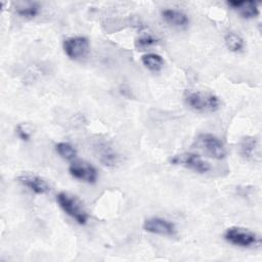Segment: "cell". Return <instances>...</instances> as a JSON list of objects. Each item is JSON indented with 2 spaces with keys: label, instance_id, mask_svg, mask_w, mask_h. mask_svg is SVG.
Masks as SVG:
<instances>
[{
  "label": "cell",
  "instance_id": "cell-1",
  "mask_svg": "<svg viewBox=\"0 0 262 262\" xmlns=\"http://www.w3.org/2000/svg\"><path fill=\"white\" fill-rule=\"evenodd\" d=\"M185 103L198 113H214L220 108L221 102L218 96L210 92L188 90L184 94Z\"/></svg>",
  "mask_w": 262,
  "mask_h": 262
},
{
  "label": "cell",
  "instance_id": "cell-2",
  "mask_svg": "<svg viewBox=\"0 0 262 262\" xmlns=\"http://www.w3.org/2000/svg\"><path fill=\"white\" fill-rule=\"evenodd\" d=\"M56 202L60 209L67 215L72 217L78 224L84 225L87 223L88 214L75 195H72L64 191H60L56 195Z\"/></svg>",
  "mask_w": 262,
  "mask_h": 262
},
{
  "label": "cell",
  "instance_id": "cell-3",
  "mask_svg": "<svg viewBox=\"0 0 262 262\" xmlns=\"http://www.w3.org/2000/svg\"><path fill=\"white\" fill-rule=\"evenodd\" d=\"M223 237L227 243L241 248H252L260 244V238L255 232L239 226L228 227Z\"/></svg>",
  "mask_w": 262,
  "mask_h": 262
},
{
  "label": "cell",
  "instance_id": "cell-4",
  "mask_svg": "<svg viewBox=\"0 0 262 262\" xmlns=\"http://www.w3.org/2000/svg\"><path fill=\"white\" fill-rule=\"evenodd\" d=\"M194 145L213 159L222 160L226 157V148L223 142L211 133H200L195 138Z\"/></svg>",
  "mask_w": 262,
  "mask_h": 262
},
{
  "label": "cell",
  "instance_id": "cell-5",
  "mask_svg": "<svg viewBox=\"0 0 262 262\" xmlns=\"http://www.w3.org/2000/svg\"><path fill=\"white\" fill-rule=\"evenodd\" d=\"M169 162L172 165H179L200 174L207 173L211 169V166L207 161L193 152H181L174 155L169 159Z\"/></svg>",
  "mask_w": 262,
  "mask_h": 262
},
{
  "label": "cell",
  "instance_id": "cell-6",
  "mask_svg": "<svg viewBox=\"0 0 262 262\" xmlns=\"http://www.w3.org/2000/svg\"><path fill=\"white\" fill-rule=\"evenodd\" d=\"M62 48L66 55L71 59H81L90 50L89 40L84 36H73L63 40Z\"/></svg>",
  "mask_w": 262,
  "mask_h": 262
},
{
  "label": "cell",
  "instance_id": "cell-7",
  "mask_svg": "<svg viewBox=\"0 0 262 262\" xmlns=\"http://www.w3.org/2000/svg\"><path fill=\"white\" fill-rule=\"evenodd\" d=\"M70 174L83 182L95 183L98 178L96 168L84 160H74L69 167Z\"/></svg>",
  "mask_w": 262,
  "mask_h": 262
},
{
  "label": "cell",
  "instance_id": "cell-8",
  "mask_svg": "<svg viewBox=\"0 0 262 262\" xmlns=\"http://www.w3.org/2000/svg\"><path fill=\"white\" fill-rule=\"evenodd\" d=\"M142 227L145 231L158 235L175 236L177 234L175 224L170 220L161 217H150L145 219Z\"/></svg>",
  "mask_w": 262,
  "mask_h": 262
},
{
  "label": "cell",
  "instance_id": "cell-9",
  "mask_svg": "<svg viewBox=\"0 0 262 262\" xmlns=\"http://www.w3.org/2000/svg\"><path fill=\"white\" fill-rule=\"evenodd\" d=\"M17 181L36 194H45L50 190L49 183L43 177L34 173L24 172L17 176Z\"/></svg>",
  "mask_w": 262,
  "mask_h": 262
},
{
  "label": "cell",
  "instance_id": "cell-10",
  "mask_svg": "<svg viewBox=\"0 0 262 262\" xmlns=\"http://www.w3.org/2000/svg\"><path fill=\"white\" fill-rule=\"evenodd\" d=\"M94 148L97 158L102 165L106 167H115L119 164L120 157L107 141H98L94 145Z\"/></svg>",
  "mask_w": 262,
  "mask_h": 262
},
{
  "label": "cell",
  "instance_id": "cell-11",
  "mask_svg": "<svg viewBox=\"0 0 262 262\" xmlns=\"http://www.w3.org/2000/svg\"><path fill=\"white\" fill-rule=\"evenodd\" d=\"M226 4L233 10H235L243 18H254L259 15L260 11L258 3L255 1H242V0H230Z\"/></svg>",
  "mask_w": 262,
  "mask_h": 262
},
{
  "label": "cell",
  "instance_id": "cell-12",
  "mask_svg": "<svg viewBox=\"0 0 262 262\" xmlns=\"http://www.w3.org/2000/svg\"><path fill=\"white\" fill-rule=\"evenodd\" d=\"M161 14L165 23L175 28H185L189 24L188 15L178 9L166 8L162 10Z\"/></svg>",
  "mask_w": 262,
  "mask_h": 262
},
{
  "label": "cell",
  "instance_id": "cell-13",
  "mask_svg": "<svg viewBox=\"0 0 262 262\" xmlns=\"http://www.w3.org/2000/svg\"><path fill=\"white\" fill-rule=\"evenodd\" d=\"M142 64L151 72H159L164 67V59L157 53H146L141 56Z\"/></svg>",
  "mask_w": 262,
  "mask_h": 262
},
{
  "label": "cell",
  "instance_id": "cell-14",
  "mask_svg": "<svg viewBox=\"0 0 262 262\" xmlns=\"http://www.w3.org/2000/svg\"><path fill=\"white\" fill-rule=\"evenodd\" d=\"M224 42L226 47L232 52H239L244 49L245 46L243 38L239 35L232 32H229L225 35Z\"/></svg>",
  "mask_w": 262,
  "mask_h": 262
},
{
  "label": "cell",
  "instance_id": "cell-15",
  "mask_svg": "<svg viewBox=\"0 0 262 262\" xmlns=\"http://www.w3.org/2000/svg\"><path fill=\"white\" fill-rule=\"evenodd\" d=\"M55 150L62 159L67 161H74L77 156L76 148L69 142H58L55 144Z\"/></svg>",
  "mask_w": 262,
  "mask_h": 262
},
{
  "label": "cell",
  "instance_id": "cell-16",
  "mask_svg": "<svg viewBox=\"0 0 262 262\" xmlns=\"http://www.w3.org/2000/svg\"><path fill=\"white\" fill-rule=\"evenodd\" d=\"M16 13L23 17L33 18L35 17L40 11V4L37 2H29L25 5L18 6L15 9Z\"/></svg>",
  "mask_w": 262,
  "mask_h": 262
},
{
  "label": "cell",
  "instance_id": "cell-17",
  "mask_svg": "<svg viewBox=\"0 0 262 262\" xmlns=\"http://www.w3.org/2000/svg\"><path fill=\"white\" fill-rule=\"evenodd\" d=\"M257 147V139L254 137H245L241 142V154L246 159H252L254 157L255 149Z\"/></svg>",
  "mask_w": 262,
  "mask_h": 262
},
{
  "label": "cell",
  "instance_id": "cell-18",
  "mask_svg": "<svg viewBox=\"0 0 262 262\" xmlns=\"http://www.w3.org/2000/svg\"><path fill=\"white\" fill-rule=\"evenodd\" d=\"M158 39L155 38L154 36L151 35H143V36H140L139 38L136 39L135 41V47L139 50H143L145 48H148L155 44L158 43Z\"/></svg>",
  "mask_w": 262,
  "mask_h": 262
},
{
  "label": "cell",
  "instance_id": "cell-19",
  "mask_svg": "<svg viewBox=\"0 0 262 262\" xmlns=\"http://www.w3.org/2000/svg\"><path fill=\"white\" fill-rule=\"evenodd\" d=\"M15 133L23 141H29L31 139V132L25 124H18L15 127Z\"/></svg>",
  "mask_w": 262,
  "mask_h": 262
}]
</instances>
